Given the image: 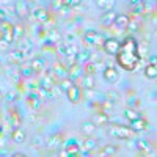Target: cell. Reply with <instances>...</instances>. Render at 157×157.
I'll list each match as a JSON object with an SVG mask.
<instances>
[{"mask_svg": "<svg viewBox=\"0 0 157 157\" xmlns=\"http://www.w3.org/2000/svg\"><path fill=\"white\" fill-rule=\"evenodd\" d=\"M116 55H118V63H120V66H123V69L126 71L135 69L138 63V54H137V44L134 39H130V47H127L126 43L120 46Z\"/></svg>", "mask_w": 157, "mask_h": 157, "instance_id": "6da1fadb", "label": "cell"}, {"mask_svg": "<svg viewBox=\"0 0 157 157\" xmlns=\"http://www.w3.org/2000/svg\"><path fill=\"white\" fill-rule=\"evenodd\" d=\"M135 146L141 152H151L152 151V143L149 140H146V138H138L137 143H135Z\"/></svg>", "mask_w": 157, "mask_h": 157, "instance_id": "9a60e30c", "label": "cell"}, {"mask_svg": "<svg viewBox=\"0 0 157 157\" xmlns=\"http://www.w3.org/2000/svg\"><path fill=\"white\" fill-rule=\"evenodd\" d=\"M129 22H130V19H129V16H127V14H116L115 24H116L120 29H123V30H124V29H127Z\"/></svg>", "mask_w": 157, "mask_h": 157, "instance_id": "7402d4cb", "label": "cell"}, {"mask_svg": "<svg viewBox=\"0 0 157 157\" xmlns=\"http://www.w3.org/2000/svg\"><path fill=\"white\" fill-rule=\"evenodd\" d=\"M0 99H2V93H0Z\"/></svg>", "mask_w": 157, "mask_h": 157, "instance_id": "f6af8a7d", "label": "cell"}, {"mask_svg": "<svg viewBox=\"0 0 157 157\" xmlns=\"http://www.w3.org/2000/svg\"><path fill=\"white\" fill-rule=\"evenodd\" d=\"M27 101H29L30 107H32L33 110H38L39 107H41V99L38 98V94H36V93H35V94H30V96L27 98Z\"/></svg>", "mask_w": 157, "mask_h": 157, "instance_id": "f1b7e54d", "label": "cell"}, {"mask_svg": "<svg viewBox=\"0 0 157 157\" xmlns=\"http://www.w3.org/2000/svg\"><path fill=\"white\" fill-rule=\"evenodd\" d=\"M22 77H25V78H29V77H32L33 75V69H32V66H30V63H25V64H22L21 66V72H19Z\"/></svg>", "mask_w": 157, "mask_h": 157, "instance_id": "d6a6232c", "label": "cell"}, {"mask_svg": "<svg viewBox=\"0 0 157 157\" xmlns=\"http://www.w3.org/2000/svg\"><path fill=\"white\" fill-rule=\"evenodd\" d=\"M83 39L90 44V46H98V44H102L104 41H102V38H101V35L98 33V32H94V30H88V32H85V35H83Z\"/></svg>", "mask_w": 157, "mask_h": 157, "instance_id": "ba28073f", "label": "cell"}, {"mask_svg": "<svg viewBox=\"0 0 157 157\" xmlns=\"http://www.w3.org/2000/svg\"><path fill=\"white\" fill-rule=\"evenodd\" d=\"M109 135L115 137V138H121V140H129V138H134L135 137V130L132 127H127V126H121V124H112L109 127Z\"/></svg>", "mask_w": 157, "mask_h": 157, "instance_id": "7a4b0ae2", "label": "cell"}, {"mask_svg": "<svg viewBox=\"0 0 157 157\" xmlns=\"http://www.w3.org/2000/svg\"><path fill=\"white\" fill-rule=\"evenodd\" d=\"M16 10H17V14H19V16H27V13H29L27 3L22 2V0H19V2L16 3Z\"/></svg>", "mask_w": 157, "mask_h": 157, "instance_id": "e575fe53", "label": "cell"}, {"mask_svg": "<svg viewBox=\"0 0 157 157\" xmlns=\"http://www.w3.org/2000/svg\"><path fill=\"white\" fill-rule=\"evenodd\" d=\"M36 94H38V98H39V99H49V98H52L50 90L44 88L43 85H39V88L36 90Z\"/></svg>", "mask_w": 157, "mask_h": 157, "instance_id": "1f68e13d", "label": "cell"}, {"mask_svg": "<svg viewBox=\"0 0 157 157\" xmlns=\"http://www.w3.org/2000/svg\"><path fill=\"white\" fill-rule=\"evenodd\" d=\"M120 46H121V43L118 41V39H115V38L104 39V43H102L104 50H105L107 54H110V55H116V52H118V49H120Z\"/></svg>", "mask_w": 157, "mask_h": 157, "instance_id": "5b68a950", "label": "cell"}, {"mask_svg": "<svg viewBox=\"0 0 157 157\" xmlns=\"http://www.w3.org/2000/svg\"><path fill=\"white\" fill-rule=\"evenodd\" d=\"M145 75H146L148 78H155V75H157V69H155V63H154V61H151L148 66L145 68Z\"/></svg>", "mask_w": 157, "mask_h": 157, "instance_id": "f546056e", "label": "cell"}, {"mask_svg": "<svg viewBox=\"0 0 157 157\" xmlns=\"http://www.w3.org/2000/svg\"><path fill=\"white\" fill-rule=\"evenodd\" d=\"M30 46H32L30 41H27V39H22V41L19 43V47H17V49H21V50H29Z\"/></svg>", "mask_w": 157, "mask_h": 157, "instance_id": "f35d334b", "label": "cell"}, {"mask_svg": "<svg viewBox=\"0 0 157 157\" xmlns=\"http://www.w3.org/2000/svg\"><path fill=\"white\" fill-rule=\"evenodd\" d=\"M143 0H130V5H137V3H141Z\"/></svg>", "mask_w": 157, "mask_h": 157, "instance_id": "ee69618b", "label": "cell"}, {"mask_svg": "<svg viewBox=\"0 0 157 157\" xmlns=\"http://www.w3.org/2000/svg\"><path fill=\"white\" fill-rule=\"evenodd\" d=\"M32 17L35 19V21H38V22H47V19H49V13H47V10L46 8H41V6H38V8H33L32 10Z\"/></svg>", "mask_w": 157, "mask_h": 157, "instance_id": "30bf717a", "label": "cell"}, {"mask_svg": "<svg viewBox=\"0 0 157 157\" xmlns=\"http://www.w3.org/2000/svg\"><path fill=\"white\" fill-rule=\"evenodd\" d=\"M123 115H124V118H126V120H127L129 123L141 116V115H140V112H138V110H135V109H126V110L123 112Z\"/></svg>", "mask_w": 157, "mask_h": 157, "instance_id": "d4e9b609", "label": "cell"}, {"mask_svg": "<svg viewBox=\"0 0 157 157\" xmlns=\"http://www.w3.org/2000/svg\"><path fill=\"white\" fill-rule=\"evenodd\" d=\"M91 54H90V50L88 49H78L77 52V57H75V61H80V63H86L90 60Z\"/></svg>", "mask_w": 157, "mask_h": 157, "instance_id": "4316f807", "label": "cell"}, {"mask_svg": "<svg viewBox=\"0 0 157 157\" xmlns=\"http://www.w3.org/2000/svg\"><path fill=\"white\" fill-rule=\"evenodd\" d=\"M93 123H94L96 126H104V124H107V123H109V115H107V112H98V113H94Z\"/></svg>", "mask_w": 157, "mask_h": 157, "instance_id": "ac0fdd59", "label": "cell"}, {"mask_svg": "<svg viewBox=\"0 0 157 157\" xmlns=\"http://www.w3.org/2000/svg\"><path fill=\"white\" fill-rule=\"evenodd\" d=\"M82 154H83L82 148L78 146L77 143H74V141L68 143L66 148L63 149V155H82Z\"/></svg>", "mask_w": 157, "mask_h": 157, "instance_id": "7c38bea8", "label": "cell"}, {"mask_svg": "<svg viewBox=\"0 0 157 157\" xmlns=\"http://www.w3.org/2000/svg\"><path fill=\"white\" fill-rule=\"evenodd\" d=\"M82 83H83V88L85 90H94V85H96L94 74H85L82 77Z\"/></svg>", "mask_w": 157, "mask_h": 157, "instance_id": "e0dca14e", "label": "cell"}, {"mask_svg": "<svg viewBox=\"0 0 157 157\" xmlns=\"http://www.w3.org/2000/svg\"><path fill=\"white\" fill-rule=\"evenodd\" d=\"M96 146H98L96 140H94L93 137H86V138H85V141H83V145H82V149L85 151L83 154H88L90 151H93Z\"/></svg>", "mask_w": 157, "mask_h": 157, "instance_id": "44dd1931", "label": "cell"}, {"mask_svg": "<svg viewBox=\"0 0 157 157\" xmlns=\"http://www.w3.org/2000/svg\"><path fill=\"white\" fill-rule=\"evenodd\" d=\"M55 72V75L58 77V78H64V77H68V69L63 66V64H60V63H55L54 64V69H52Z\"/></svg>", "mask_w": 157, "mask_h": 157, "instance_id": "484cf974", "label": "cell"}, {"mask_svg": "<svg viewBox=\"0 0 157 157\" xmlns=\"http://www.w3.org/2000/svg\"><path fill=\"white\" fill-rule=\"evenodd\" d=\"M105 99L110 101L112 104H115V102L120 101V93L115 91V90H110V91H107V93H105Z\"/></svg>", "mask_w": 157, "mask_h": 157, "instance_id": "d590c367", "label": "cell"}, {"mask_svg": "<svg viewBox=\"0 0 157 157\" xmlns=\"http://www.w3.org/2000/svg\"><path fill=\"white\" fill-rule=\"evenodd\" d=\"M60 52L66 57V60H69V63H75V57H77V52H78V47L74 46V44H61L60 47Z\"/></svg>", "mask_w": 157, "mask_h": 157, "instance_id": "3957f363", "label": "cell"}, {"mask_svg": "<svg viewBox=\"0 0 157 157\" xmlns=\"http://www.w3.org/2000/svg\"><path fill=\"white\" fill-rule=\"evenodd\" d=\"M96 6H98L99 10H104V11L113 10V6H115V0H96Z\"/></svg>", "mask_w": 157, "mask_h": 157, "instance_id": "cb8c5ba5", "label": "cell"}, {"mask_svg": "<svg viewBox=\"0 0 157 157\" xmlns=\"http://www.w3.org/2000/svg\"><path fill=\"white\" fill-rule=\"evenodd\" d=\"M21 121H22V120H21L19 113H17L16 110H11V112H10V124H11L13 127H14V129H16V127H19Z\"/></svg>", "mask_w": 157, "mask_h": 157, "instance_id": "83f0119b", "label": "cell"}, {"mask_svg": "<svg viewBox=\"0 0 157 157\" xmlns=\"http://www.w3.org/2000/svg\"><path fill=\"white\" fill-rule=\"evenodd\" d=\"M22 35H24L22 25H14V38H21Z\"/></svg>", "mask_w": 157, "mask_h": 157, "instance_id": "ab89813d", "label": "cell"}, {"mask_svg": "<svg viewBox=\"0 0 157 157\" xmlns=\"http://www.w3.org/2000/svg\"><path fill=\"white\" fill-rule=\"evenodd\" d=\"M60 3L64 6H71V0H60Z\"/></svg>", "mask_w": 157, "mask_h": 157, "instance_id": "7bdbcfd3", "label": "cell"}, {"mask_svg": "<svg viewBox=\"0 0 157 157\" xmlns=\"http://www.w3.org/2000/svg\"><path fill=\"white\" fill-rule=\"evenodd\" d=\"M71 85H74V80H72L71 77L60 78V91H64V93H66V90H68Z\"/></svg>", "mask_w": 157, "mask_h": 157, "instance_id": "836d02e7", "label": "cell"}, {"mask_svg": "<svg viewBox=\"0 0 157 157\" xmlns=\"http://www.w3.org/2000/svg\"><path fill=\"white\" fill-rule=\"evenodd\" d=\"M104 80L105 82H109V83H116L118 80H120V72H118V69L116 68H112V66H109V68H105L104 69Z\"/></svg>", "mask_w": 157, "mask_h": 157, "instance_id": "52a82bcc", "label": "cell"}, {"mask_svg": "<svg viewBox=\"0 0 157 157\" xmlns=\"http://www.w3.org/2000/svg\"><path fill=\"white\" fill-rule=\"evenodd\" d=\"M99 154H101V155H115V154H116V146L107 145V146H104V148L101 149Z\"/></svg>", "mask_w": 157, "mask_h": 157, "instance_id": "8d00e7d4", "label": "cell"}, {"mask_svg": "<svg viewBox=\"0 0 157 157\" xmlns=\"http://www.w3.org/2000/svg\"><path fill=\"white\" fill-rule=\"evenodd\" d=\"M30 66L33 69V74H38V72H43L44 71V61L41 58H33L30 61Z\"/></svg>", "mask_w": 157, "mask_h": 157, "instance_id": "603a6c76", "label": "cell"}, {"mask_svg": "<svg viewBox=\"0 0 157 157\" xmlns=\"http://www.w3.org/2000/svg\"><path fill=\"white\" fill-rule=\"evenodd\" d=\"M82 132L85 137H93L94 132H96V124L93 121H90V123H83L82 124Z\"/></svg>", "mask_w": 157, "mask_h": 157, "instance_id": "ffe728a7", "label": "cell"}, {"mask_svg": "<svg viewBox=\"0 0 157 157\" xmlns=\"http://www.w3.org/2000/svg\"><path fill=\"white\" fill-rule=\"evenodd\" d=\"M10 137H11V140L14 141V143H17V145H22V143L27 140V134H25L22 129H19V127L13 129V132H11Z\"/></svg>", "mask_w": 157, "mask_h": 157, "instance_id": "5bb4252c", "label": "cell"}, {"mask_svg": "<svg viewBox=\"0 0 157 157\" xmlns=\"http://www.w3.org/2000/svg\"><path fill=\"white\" fill-rule=\"evenodd\" d=\"M10 58L13 61H22V60H25V52L21 50V49H16V50H13L10 54Z\"/></svg>", "mask_w": 157, "mask_h": 157, "instance_id": "4dcf8cb0", "label": "cell"}, {"mask_svg": "<svg viewBox=\"0 0 157 157\" xmlns=\"http://www.w3.org/2000/svg\"><path fill=\"white\" fill-rule=\"evenodd\" d=\"M130 126H132V129L135 130V132H145L149 124H148V121L145 120V118L140 116V118H137V120L130 121Z\"/></svg>", "mask_w": 157, "mask_h": 157, "instance_id": "4fadbf2b", "label": "cell"}, {"mask_svg": "<svg viewBox=\"0 0 157 157\" xmlns=\"http://www.w3.org/2000/svg\"><path fill=\"white\" fill-rule=\"evenodd\" d=\"M116 14H118V13H116V11H113V10L104 11V14L101 16V24L104 25V27H110V25H113V24H115Z\"/></svg>", "mask_w": 157, "mask_h": 157, "instance_id": "8fae6325", "label": "cell"}, {"mask_svg": "<svg viewBox=\"0 0 157 157\" xmlns=\"http://www.w3.org/2000/svg\"><path fill=\"white\" fill-rule=\"evenodd\" d=\"M66 96H68V99H69L72 104H77L78 101H80V98H82V90L78 88L77 85H71V86L66 90Z\"/></svg>", "mask_w": 157, "mask_h": 157, "instance_id": "9c48e42d", "label": "cell"}, {"mask_svg": "<svg viewBox=\"0 0 157 157\" xmlns=\"http://www.w3.org/2000/svg\"><path fill=\"white\" fill-rule=\"evenodd\" d=\"M8 47H10V43H8V41H5L3 38H0V52H5Z\"/></svg>", "mask_w": 157, "mask_h": 157, "instance_id": "60d3db41", "label": "cell"}, {"mask_svg": "<svg viewBox=\"0 0 157 157\" xmlns=\"http://www.w3.org/2000/svg\"><path fill=\"white\" fill-rule=\"evenodd\" d=\"M68 77H71L72 80H75V78H78V77H82V68L78 66L77 63H72L71 66H69V69H68Z\"/></svg>", "mask_w": 157, "mask_h": 157, "instance_id": "d6986e66", "label": "cell"}, {"mask_svg": "<svg viewBox=\"0 0 157 157\" xmlns=\"http://www.w3.org/2000/svg\"><path fill=\"white\" fill-rule=\"evenodd\" d=\"M98 71V63H94V61H86V64H85V74H94Z\"/></svg>", "mask_w": 157, "mask_h": 157, "instance_id": "74e56055", "label": "cell"}, {"mask_svg": "<svg viewBox=\"0 0 157 157\" xmlns=\"http://www.w3.org/2000/svg\"><path fill=\"white\" fill-rule=\"evenodd\" d=\"M60 143H61V135H60V134H55V135L47 137L46 146H47V149H57V148L60 146Z\"/></svg>", "mask_w": 157, "mask_h": 157, "instance_id": "2e32d148", "label": "cell"}, {"mask_svg": "<svg viewBox=\"0 0 157 157\" xmlns=\"http://www.w3.org/2000/svg\"><path fill=\"white\" fill-rule=\"evenodd\" d=\"M0 33H2V38L5 39V41L11 43L13 39H14V25L3 21L2 24H0Z\"/></svg>", "mask_w": 157, "mask_h": 157, "instance_id": "277c9868", "label": "cell"}, {"mask_svg": "<svg viewBox=\"0 0 157 157\" xmlns=\"http://www.w3.org/2000/svg\"><path fill=\"white\" fill-rule=\"evenodd\" d=\"M5 17H6V14H5V11H2V10H0V24H2V22L5 21Z\"/></svg>", "mask_w": 157, "mask_h": 157, "instance_id": "b9f144b4", "label": "cell"}, {"mask_svg": "<svg viewBox=\"0 0 157 157\" xmlns=\"http://www.w3.org/2000/svg\"><path fill=\"white\" fill-rule=\"evenodd\" d=\"M58 83V77L55 75V72L54 71H47L46 72V75H44V78L41 80V85L44 86V88H47V90H52V88H55V85Z\"/></svg>", "mask_w": 157, "mask_h": 157, "instance_id": "8992f818", "label": "cell"}]
</instances>
